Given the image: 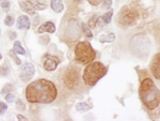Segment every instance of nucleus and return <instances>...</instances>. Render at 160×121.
<instances>
[{
    "instance_id": "nucleus-1",
    "label": "nucleus",
    "mask_w": 160,
    "mask_h": 121,
    "mask_svg": "<svg viewBox=\"0 0 160 121\" xmlns=\"http://www.w3.org/2000/svg\"><path fill=\"white\" fill-rule=\"evenodd\" d=\"M25 94L27 101L31 104L33 103L49 104L56 100L58 96V90L52 82L47 79H38L28 85Z\"/></svg>"
},
{
    "instance_id": "nucleus-2",
    "label": "nucleus",
    "mask_w": 160,
    "mask_h": 121,
    "mask_svg": "<svg viewBox=\"0 0 160 121\" xmlns=\"http://www.w3.org/2000/svg\"><path fill=\"white\" fill-rule=\"evenodd\" d=\"M139 96L142 103L149 110H154L160 104V90L151 78H145L142 81L139 88Z\"/></svg>"
},
{
    "instance_id": "nucleus-3",
    "label": "nucleus",
    "mask_w": 160,
    "mask_h": 121,
    "mask_svg": "<svg viewBox=\"0 0 160 121\" xmlns=\"http://www.w3.org/2000/svg\"><path fill=\"white\" fill-rule=\"evenodd\" d=\"M108 69L102 62H91L83 71V81L88 86H94L107 74Z\"/></svg>"
},
{
    "instance_id": "nucleus-4",
    "label": "nucleus",
    "mask_w": 160,
    "mask_h": 121,
    "mask_svg": "<svg viewBox=\"0 0 160 121\" xmlns=\"http://www.w3.org/2000/svg\"><path fill=\"white\" fill-rule=\"evenodd\" d=\"M75 56H76V60L80 63L89 64L96 57V53L93 50L90 42L82 41L77 43V45L75 46Z\"/></svg>"
},
{
    "instance_id": "nucleus-5",
    "label": "nucleus",
    "mask_w": 160,
    "mask_h": 121,
    "mask_svg": "<svg viewBox=\"0 0 160 121\" xmlns=\"http://www.w3.org/2000/svg\"><path fill=\"white\" fill-rule=\"evenodd\" d=\"M138 16L139 13L137 12V10L129 7H123L121 11L118 12V22L120 23V25L123 28H126L128 26L132 25L138 19Z\"/></svg>"
},
{
    "instance_id": "nucleus-6",
    "label": "nucleus",
    "mask_w": 160,
    "mask_h": 121,
    "mask_svg": "<svg viewBox=\"0 0 160 121\" xmlns=\"http://www.w3.org/2000/svg\"><path fill=\"white\" fill-rule=\"evenodd\" d=\"M63 82L68 88L74 89L79 84V69L71 66L65 71L63 76Z\"/></svg>"
},
{
    "instance_id": "nucleus-7",
    "label": "nucleus",
    "mask_w": 160,
    "mask_h": 121,
    "mask_svg": "<svg viewBox=\"0 0 160 121\" xmlns=\"http://www.w3.org/2000/svg\"><path fill=\"white\" fill-rule=\"evenodd\" d=\"M33 75H34V66L29 62L25 63L20 70V79L22 82H28L32 78Z\"/></svg>"
},
{
    "instance_id": "nucleus-8",
    "label": "nucleus",
    "mask_w": 160,
    "mask_h": 121,
    "mask_svg": "<svg viewBox=\"0 0 160 121\" xmlns=\"http://www.w3.org/2000/svg\"><path fill=\"white\" fill-rule=\"evenodd\" d=\"M151 71L155 78L160 79V53L156 54L153 57V59H152Z\"/></svg>"
},
{
    "instance_id": "nucleus-9",
    "label": "nucleus",
    "mask_w": 160,
    "mask_h": 121,
    "mask_svg": "<svg viewBox=\"0 0 160 121\" xmlns=\"http://www.w3.org/2000/svg\"><path fill=\"white\" fill-rule=\"evenodd\" d=\"M59 62H60V60L57 57L48 56V57H46L45 60H44V69H45L46 71H55L57 69V66H58Z\"/></svg>"
},
{
    "instance_id": "nucleus-10",
    "label": "nucleus",
    "mask_w": 160,
    "mask_h": 121,
    "mask_svg": "<svg viewBox=\"0 0 160 121\" xmlns=\"http://www.w3.org/2000/svg\"><path fill=\"white\" fill-rule=\"evenodd\" d=\"M30 19L28 16L26 15H22V16H19L18 19H17V28L22 30H27L30 28Z\"/></svg>"
},
{
    "instance_id": "nucleus-11",
    "label": "nucleus",
    "mask_w": 160,
    "mask_h": 121,
    "mask_svg": "<svg viewBox=\"0 0 160 121\" xmlns=\"http://www.w3.org/2000/svg\"><path fill=\"white\" fill-rule=\"evenodd\" d=\"M112 15H113V10L105 13L102 17H99V18L97 19V25H99L100 27H102V26H105V25H108L111 22V19H112Z\"/></svg>"
},
{
    "instance_id": "nucleus-12",
    "label": "nucleus",
    "mask_w": 160,
    "mask_h": 121,
    "mask_svg": "<svg viewBox=\"0 0 160 121\" xmlns=\"http://www.w3.org/2000/svg\"><path fill=\"white\" fill-rule=\"evenodd\" d=\"M56 31V26L52 22H47L44 25L41 26L38 28V33H44V32H48V33H55Z\"/></svg>"
},
{
    "instance_id": "nucleus-13",
    "label": "nucleus",
    "mask_w": 160,
    "mask_h": 121,
    "mask_svg": "<svg viewBox=\"0 0 160 121\" xmlns=\"http://www.w3.org/2000/svg\"><path fill=\"white\" fill-rule=\"evenodd\" d=\"M50 6H51V9L56 13H60L63 11V9H64L63 1H62V0H51Z\"/></svg>"
},
{
    "instance_id": "nucleus-14",
    "label": "nucleus",
    "mask_w": 160,
    "mask_h": 121,
    "mask_svg": "<svg viewBox=\"0 0 160 121\" xmlns=\"http://www.w3.org/2000/svg\"><path fill=\"white\" fill-rule=\"evenodd\" d=\"M19 7L22 8V11H25L28 14L31 15H34L35 11H34V8H33L29 2H26V1H19Z\"/></svg>"
},
{
    "instance_id": "nucleus-15",
    "label": "nucleus",
    "mask_w": 160,
    "mask_h": 121,
    "mask_svg": "<svg viewBox=\"0 0 160 121\" xmlns=\"http://www.w3.org/2000/svg\"><path fill=\"white\" fill-rule=\"evenodd\" d=\"M27 2H29V3L34 8V10H45L46 8H47V4L45 3V2H40L38 0H27Z\"/></svg>"
},
{
    "instance_id": "nucleus-16",
    "label": "nucleus",
    "mask_w": 160,
    "mask_h": 121,
    "mask_svg": "<svg viewBox=\"0 0 160 121\" xmlns=\"http://www.w3.org/2000/svg\"><path fill=\"white\" fill-rule=\"evenodd\" d=\"M13 50L15 51V54L26 55V50H24V47L20 45V42H18V41H15V42H14V45H13Z\"/></svg>"
},
{
    "instance_id": "nucleus-17",
    "label": "nucleus",
    "mask_w": 160,
    "mask_h": 121,
    "mask_svg": "<svg viewBox=\"0 0 160 121\" xmlns=\"http://www.w3.org/2000/svg\"><path fill=\"white\" fill-rule=\"evenodd\" d=\"M76 109L78 110V112H86V110L91 109V106H90L89 104H87V103L81 102L76 105Z\"/></svg>"
},
{
    "instance_id": "nucleus-18",
    "label": "nucleus",
    "mask_w": 160,
    "mask_h": 121,
    "mask_svg": "<svg viewBox=\"0 0 160 121\" xmlns=\"http://www.w3.org/2000/svg\"><path fill=\"white\" fill-rule=\"evenodd\" d=\"M114 39H115V35H114V33H109L108 35H104V37H100L99 38V41L100 42H112V41H114Z\"/></svg>"
},
{
    "instance_id": "nucleus-19",
    "label": "nucleus",
    "mask_w": 160,
    "mask_h": 121,
    "mask_svg": "<svg viewBox=\"0 0 160 121\" xmlns=\"http://www.w3.org/2000/svg\"><path fill=\"white\" fill-rule=\"evenodd\" d=\"M10 73V68L8 66V64H3L2 66H0V76H7Z\"/></svg>"
},
{
    "instance_id": "nucleus-20",
    "label": "nucleus",
    "mask_w": 160,
    "mask_h": 121,
    "mask_svg": "<svg viewBox=\"0 0 160 121\" xmlns=\"http://www.w3.org/2000/svg\"><path fill=\"white\" fill-rule=\"evenodd\" d=\"M82 30H83L84 34H86L89 39H92L93 38V34H92L91 30H90L89 26H88L87 24H82Z\"/></svg>"
},
{
    "instance_id": "nucleus-21",
    "label": "nucleus",
    "mask_w": 160,
    "mask_h": 121,
    "mask_svg": "<svg viewBox=\"0 0 160 121\" xmlns=\"http://www.w3.org/2000/svg\"><path fill=\"white\" fill-rule=\"evenodd\" d=\"M14 23H15V19H14V17L12 16V15H8V16L4 18V24H6L7 26H13L14 25Z\"/></svg>"
},
{
    "instance_id": "nucleus-22",
    "label": "nucleus",
    "mask_w": 160,
    "mask_h": 121,
    "mask_svg": "<svg viewBox=\"0 0 160 121\" xmlns=\"http://www.w3.org/2000/svg\"><path fill=\"white\" fill-rule=\"evenodd\" d=\"M12 90H13L12 85L11 84H7L1 90V94H8V93H10V92H12Z\"/></svg>"
},
{
    "instance_id": "nucleus-23",
    "label": "nucleus",
    "mask_w": 160,
    "mask_h": 121,
    "mask_svg": "<svg viewBox=\"0 0 160 121\" xmlns=\"http://www.w3.org/2000/svg\"><path fill=\"white\" fill-rule=\"evenodd\" d=\"M9 55L11 56V57L14 59V61H15V63L17 64V66H20V64H22V61H20V59L17 57L16 55H15V51L14 50H10L9 51Z\"/></svg>"
},
{
    "instance_id": "nucleus-24",
    "label": "nucleus",
    "mask_w": 160,
    "mask_h": 121,
    "mask_svg": "<svg viewBox=\"0 0 160 121\" xmlns=\"http://www.w3.org/2000/svg\"><path fill=\"white\" fill-rule=\"evenodd\" d=\"M96 24H97V17H96V15H94V16H93L92 18L89 20L88 26H89L90 28H94L95 26H96Z\"/></svg>"
},
{
    "instance_id": "nucleus-25",
    "label": "nucleus",
    "mask_w": 160,
    "mask_h": 121,
    "mask_svg": "<svg viewBox=\"0 0 160 121\" xmlns=\"http://www.w3.org/2000/svg\"><path fill=\"white\" fill-rule=\"evenodd\" d=\"M0 6L3 8L4 10L10 9V2H9V0H0Z\"/></svg>"
},
{
    "instance_id": "nucleus-26",
    "label": "nucleus",
    "mask_w": 160,
    "mask_h": 121,
    "mask_svg": "<svg viewBox=\"0 0 160 121\" xmlns=\"http://www.w3.org/2000/svg\"><path fill=\"white\" fill-rule=\"evenodd\" d=\"M7 109H8V105L6 103L0 101V115H3Z\"/></svg>"
},
{
    "instance_id": "nucleus-27",
    "label": "nucleus",
    "mask_w": 160,
    "mask_h": 121,
    "mask_svg": "<svg viewBox=\"0 0 160 121\" xmlns=\"http://www.w3.org/2000/svg\"><path fill=\"white\" fill-rule=\"evenodd\" d=\"M111 4H112V0H104L102 1V8L104 9H109V8H111Z\"/></svg>"
},
{
    "instance_id": "nucleus-28",
    "label": "nucleus",
    "mask_w": 160,
    "mask_h": 121,
    "mask_svg": "<svg viewBox=\"0 0 160 121\" xmlns=\"http://www.w3.org/2000/svg\"><path fill=\"white\" fill-rule=\"evenodd\" d=\"M16 105H17V108H19L20 110H24L26 108V106H25V104H24V102L22 101L20 99L17 100V102H16Z\"/></svg>"
},
{
    "instance_id": "nucleus-29",
    "label": "nucleus",
    "mask_w": 160,
    "mask_h": 121,
    "mask_svg": "<svg viewBox=\"0 0 160 121\" xmlns=\"http://www.w3.org/2000/svg\"><path fill=\"white\" fill-rule=\"evenodd\" d=\"M6 100H7V102H9V103H11L14 101V96L10 92V93H8L7 96H6Z\"/></svg>"
},
{
    "instance_id": "nucleus-30",
    "label": "nucleus",
    "mask_w": 160,
    "mask_h": 121,
    "mask_svg": "<svg viewBox=\"0 0 160 121\" xmlns=\"http://www.w3.org/2000/svg\"><path fill=\"white\" fill-rule=\"evenodd\" d=\"M88 1H89L90 3L92 4V6H98L100 2L102 1V0H88Z\"/></svg>"
},
{
    "instance_id": "nucleus-31",
    "label": "nucleus",
    "mask_w": 160,
    "mask_h": 121,
    "mask_svg": "<svg viewBox=\"0 0 160 121\" xmlns=\"http://www.w3.org/2000/svg\"><path fill=\"white\" fill-rule=\"evenodd\" d=\"M17 119H18L19 121H27L28 118L25 117V116H22V115H17Z\"/></svg>"
},
{
    "instance_id": "nucleus-32",
    "label": "nucleus",
    "mask_w": 160,
    "mask_h": 121,
    "mask_svg": "<svg viewBox=\"0 0 160 121\" xmlns=\"http://www.w3.org/2000/svg\"><path fill=\"white\" fill-rule=\"evenodd\" d=\"M10 37H11V39H14L15 37H16V33L11 31V32H10Z\"/></svg>"
},
{
    "instance_id": "nucleus-33",
    "label": "nucleus",
    "mask_w": 160,
    "mask_h": 121,
    "mask_svg": "<svg viewBox=\"0 0 160 121\" xmlns=\"http://www.w3.org/2000/svg\"><path fill=\"white\" fill-rule=\"evenodd\" d=\"M74 1H75V2H80L81 0H74Z\"/></svg>"
},
{
    "instance_id": "nucleus-34",
    "label": "nucleus",
    "mask_w": 160,
    "mask_h": 121,
    "mask_svg": "<svg viewBox=\"0 0 160 121\" xmlns=\"http://www.w3.org/2000/svg\"><path fill=\"white\" fill-rule=\"evenodd\" d=\"M0 59H2V55H1V54H0Z\"/></svg>"
}]
</instances>
